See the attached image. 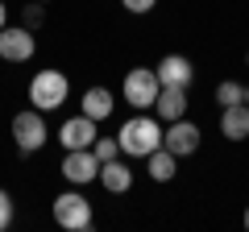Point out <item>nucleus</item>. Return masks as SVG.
<instances>
[{
  "label": "nucleus",
  "instance_id": "4be33fe9",
  "mask_svg": "<svg viewBox=\"0 0 249 232\" xmlns=\"http://www.w3.org/2000/svg\"><path fill=\"white\" fill-rule=\"evenodd\" d=\"M245 228H249V207H245Z\"/></svg>",
  "mask_w": 249,
  "mask_h": 232
},
{
  "label": "nucleus",
  "instance_id": "5701e85b",
  "mask_svg": "<svg viewBox=\"0 0 249 232\" xmlns=\"http://www.w3.org/2000/svg\"><path fill=\"white\" fill-rule=\"evenodd\" d=\"M245 104H249V87H245Z\"/></svg>",
  "mask_w": 249,
  "mask_h": 232
},
{
  "label": "nucleus",
  "instance_id": "dca6fc26",
  "mask_svg": "<svg viewBox=\"0 0 249 232\" xmlns=\"http://www.w3.org/2000/svg\"><path fill=\"white\" fill-rule=\"evenodd\" d=\"M216 104H220V108H229V104H245V83H237V79L216 83Z\"/></svg>",
  "mask_w": 249,
  "mask_h": 232
},
{
  "label": "nucleus",
  "instance_id": "f257e3e1",
  "mask_svg": "<svg viewBox=\"0 0 249 232\" xmlns=\"http://www.w3.org/2000/svg\"><path fill=\"white\" fill-rule=\"evenodd\" d=\"M162 133H166V129H162L154 116L142 112V116H133V120H124V125H121L116 141H121L124 158H150V153L162 145Z\"/></svg>",
  "mask_w": 249,
  "mask_h": 232
},
{
  "label": "nucleus",
  "instance_id": "423d86ee",
  "mask_svg": "<svg viewBox=\"0 0 249 232\" xmlns=\"http://www.w3.org/2000/svg\"><path fill=\"white\" fill-rule=\"evenodd\" d=\"M199 125L196 120H187V116H178V120H170L166 125V133H162V145H166L175 158H191V153L199 149Z\"/></svg>",
  "mask_w": 249,
  "mask_h": 232
},
{
  "label": "nucleus",
  "instance_id": "2eb2a0df",
  "mask_svg": "<svg viewBox=\"0 0 249 232\" xmlns=\"http://www.w3.org/2000/svg\"><path fill=\"white\" fill-rule=\"evenodd\" d=\"M145 170H150V179H154V182H170V179L178 174V158L166 149V145H158V149L145 158Z\"/></svg>",
  "mask_w": 249,
  "mask_h": 232
},
{
  "label": "nucleus",
  "instance_id": "1a4fd4ad",
  "mask_svg": "<svg viewBox=\"0 0 249 232\" xmlns=\"http://www.w3.org/2000/svg\"><path fill=\"white\" fill-rule=\"evenodd\" d=\"M96 120L91 116H71V120H62L58 125V141H62V149H91V141H96Z\"/></svg>",
  "mask_w": 249,
  "mask_h": 232
},
{
  "label": "nucleus",
  "instance_id": "393cba45",
  "mask_svg": "<svg viewBox=\"0 0 249 232\" xmlns=\"http://www.w3.org/2000/svg\"><path fill=\"white\" fill-rule=\"evenodd\" d=\"M42 4H46V0H42Z\"/></svg>",
  "mask_w": 249,
  "mask_h": 232
},
{
  "label": "nucleus",
  "instance_id": "6e6552de",
  "mask_svg": "<svg viewBox=\"0 0 249 232\" xmlns=\"http://www.w3.org/2000/svg\"><path fill=\"white\" fill-rule=\"evenodd\" d=\"M62 179L75 182V187L100 179V158L91 149H67V158H62Z\"/></svg>",
  "mask_w": 249,
  "mask_h": 232
},
{
  "label": "nucleus",
  "instance_id": "f03ea898",
  "mask_svg": "<svg viewBox=\"0 0 249 232\" xmlns=\"http://www.w3.org/2000/svg\"><path fill=\"white\" fill-rule=\"evenodd\" d=\"M67 96H71V83H67V75H62V71H37L34 79H29V104L42 108V112L62 108V104H67Z\"/></svg>",
  "mask_w": 249,
  "mask_h": 232
},
{
  "label": "nucleus",
  "instance_id": "b1692460",
  "mask_svg": "<svg viewBox=\"0 0 249 232\" xmlns=\"http://www.w3.org/2000/svg\"><path fill=\"white\" fill-rule=\"evenodd\" d=\"M245 63H249V54H245Z\"/></svg>",
  "mask_w": 249,
  "mask_h": 232
},
{
  "label": "nucleus",
  "instance_id": "6ab92c4d",
  "mask_svg": "<svg viewBox=\"0 0 249 232\" xmlns=\"http://www.w3.org/2000/svg\"><path fill=\"white\" fill-rule=\"evenodd\" d=\"M42 21H46L42 0H37V4H25V29H42Z\"/></svg>",
  "mask_w": 249,
  "mask_h": 232
},
{
  "label": "nucleus",
  "instance_id": "9b49d317",
  "mask_svg": "<svg viewBox=\"0 0 249 232\" xmlns=\"http://www.w3.org/2000/svg\"><path fill=\"white\" fill-rule=\"evenodd\" d=\"M100 182H104L108 195H124V191H133V170H129V162H121V158L100 162Z\"/></svg>",
  "mask_w": 249,
  "mask_h": 232
},
{
  "label": "nucleus",
  "instance_id": "aec40b11",
  "mask_svg": "<svg viewBox=\"0 0 249 232\" xmlns=\"http://www.w3.org/2000/svg\"><path fill=\"white\" fill-rule=\"evenodd\" d=\"M121 4H124L129 13H137V17H142V13H150L154 4H158V0H121Z\"/></svg>",
  "mask_w": 249,
  "mask_h": 232
},
{
  "label": "nucleus",
  "instance_id": "4468645a",
  "mask_svg": "<svg viewBox=\"0 0 249 232\" xmlns=\"http://www.w3.org/2000/svg\"><path fill=\"white\" fill-rule=\"evenodd\" d=\"M79 108H83V116H91V120H108L112 116V91L108 87H88L83 91V99H79Z\"/></svg>",
  "mask_w": 249,
  "mask_h": 232
},
{
  "label": "nucleus",
  "instance_id": "7ed1b4c3",
  "mask_svg": "<svg viewBox=\"0 0 249 232\" xmlns=\"http://www.w3.org/2000/svg\"><path fill=\"white\" fill-rule=\"evenodd\" d=\"M46 137H50V129H46L42 108H21V112L13 116V141H17L21 153H37L46 145Z\"/></svg>",
  "mask_w": 249,
  "mask_h": 232
},
{
  "label": "nucleus",
  "instance_id": "39448f33",
  "mask_svg": "<svg viewBox=\"0 0 249 232\" xmlns=\"http://www.w3.org/2000/svg\"><path fill=\"white\" fill-rule=\"evenodd\" d=\"M158 71H150V66H133V71L124 75V104H133L137 112H145V108H154V99H158Z\"/></svg>",
  "mask_w": 249,
  "mask_h": 232
},
{
  "label": "nucleus",
  "instance_id": "a211bd4d",
  "mask_svg": "<svg viewBox=\"0 0 249 232\" xmlns=\"http://www.w3.org/2000/svg\"><path fill=\"white\" fill-rule=\"evenodd\" d=\"M13 212H17V207H13V195H9L4 187H0V232H4V228L13 224Z\"/></svg>",
  "mask_w": 249,
  "mask_h": 232
},
{
  "label": "nucleus",
  "instance_id": "20e7f679",
  "mask_svg": "<svg viewBox=\"0 0 249 232\" xmlns=\"http://www.w3.org/2000/svg\"><path fill=\"white\" fill-rule=\"evenodd\" d=\"M54 220L67 232H88L91 228V199H83L79 191H62L54 199Z\"/></svg>",
  "mask_w": 249,
  "mask_h": 232
},
{
  "label": "nucleus",
  "instance_id": "f3484780",
  "mask_svg": "<svg viewBox=\"0 0 249 232\" xmlns=\"http://www.w3.org/2000/svg\"><path fill=\"white\" fill-rule=\"evenodd\" d=\"M91 153H96L100 162H112V158H121V141H116V137H96V141H91Z\"/></svg>",
  "mask_w": 249,
  "mask_h": 232
},
{
  "label": "nucleus",
  "instance_id": "f8f14e48",
  "mask_svg": "<svg viewBox=\"0 0 249 232\" xmlns=\"http://www.w3.org/2000/svg\"><path fill=\"white\" fill-rule=\"evenodd\" d=\"M220 133L229 137V141H245V137H249V104L220 108Z\"/></svg>",
  "mask_w": 249,
  "mask_h": 232
},
{
  "label": "nucleus",
  "instance_id": "412c9836",
  "mask_svg": "<svg viewBox=\"0 0 249 232\" xmlns=\"http://www.w3.org/2000/svg\"><path fill=\"white\" fill-rule=\"evenodd\" d=\"M9 25V4H4V0H0V29Z\"/></svg>",
  "mask_w": 249,
  "mask_h": 232
},
{
  "label": "nucleus",
  "instance_id": "9d476101",
  "mask_svg": "<svg viewBox=\"0 0 249 232\" xmlns=\"http://www.w3.org/2000/svg\"><path fill=\"white\" fill-rule=\"evenodd\" d=\"M191 79H196V66L183 54H166L158 63V83L162 87H191Z\"/></svg>",
  "mask_w": 249,
  "mask_h": 232
},
{
  "label": "nucleus",
  "instance_id": "ddd939ff",
  "mask_svg": "<svg viewBox=\"0 0 249 232\" xmlns=\"http://www.w3.org/2000/svg\"><path fill=\"white\" fill-rule=\"evenodd\" d=\"M154 108H158V120H166V125L187 116V87H158Z\"/></svg>",
  "mask_w": 249,
  "mask_h": 232
},
{
  "label": "nucleus",
  "instance_id": "0eeeda50",
  "mask_svg": "<svg viewBox=\"0 0 249 232\" xmlns=\"http://www.w3.org/2000/svg\"><path fill=\"white\" fill-rule=\"evenodd\" d=\"M34 50H37L34 29H25V25H4L0 29V58L4 63H29Z\"/></svg>",
  "mask_w": 249,
  "mask_h": 232
}]
</instances>
